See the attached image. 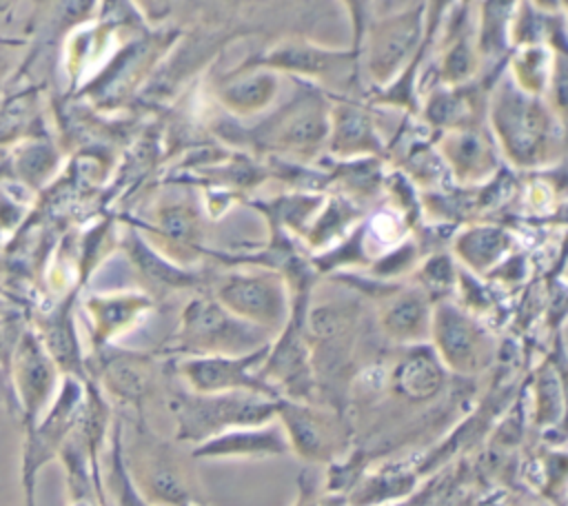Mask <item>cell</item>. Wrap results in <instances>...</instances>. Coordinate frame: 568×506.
<instances>
[{
  "mask_svg": "<svg viewBox=\"0 0 568 506\" xmlns=\"http://www.w3.org/2000/svg\"><path fill=\"white\" fill-rule=\"evenodd\" d=\"M557 459H559V455H550V459H546V468L550 466V470H552V464H555ZM544 477H546V479H550V486L555 484V479H552V475H550L548 470H544ZM557 486H561V484H557Z\"/></svg>",
  "mask_w": 568,
  "mask_h": 506,
  "instance_id": "7bdbcfd3",
  "label": "cell"
},
{
  "mask_svg": "<svg viewBox=\"0 0 568 506\" xmlns=\"http://www.w3.org/2000/svg\"><path fill=\"white\" fill-rule=\"evenodd\" d=\"M291 506H351L344 493L328 490L324 482H320L313 468H306L297 477V495Z\"/></svg>",
  "mask_w": 568,
  "mask_h": 506,
  "instance_id": "8d00e7d4",
  "label": "cell"
},
{
  "mask_svg": "<svg viewBox=\"0 0 568 506\" xmlns=\"http://www.w3.org/2000/svg\"><path fill=\"white\" fill-rule=\"evenodd\" d=\"M155 302L142 291L91 295L87 300V313L91 317V351L111 344L122 333L131 331Z\"/></svg>",
  "mask_w": 568,
  "mask_h": 506,
  "instance_id": "484cf974",
  "label": "cell"
},
{
  "mask_svg": "<svg viewBox=\"0 0 568 506\" xmlns=\"http://www.w3.org/2000/svg\"><path fill=\"white\" fill-rule=\"evenodd\" d=\"M488 129L499 155L517 169L550 166L564 155V120L537 95L499 78L486 104Z\"/></svg>",
  "mask_w": 568,
  "mask_h": 506,
  "instance_id": "7a4b0ae2",
  "label": "cell"
},
{
  "mask_svg": "<svg viewBox=\"0 0 568 506\" xmlns=\"http://www.w3.org/2000/svg\"><path fill=\"white\" fill-rule=\"evenodd\" d=\"M519 0H481L475 22V47L481 69H504L510 55V22Z\"/></svg>",
  "mask_w": 568,
  "mask_h": 506,
  "instance_id": "f1b7e54d",
  "label": "cell"
},
{
  "mask_svg": "<svg viewBox=\"0 0 568 506\" xmlns=\"http://www.w3.org/2000/svg\"><path fill=\"white\" fill-rule=\"evenodd\" d=\"M428 344L444 368L459 377H477L486 373L499 355L497 335L455 300L433 304Z\"/></svg>",
  "mask_w": 568,
  "mask_h": 506,
  "instance_id": "30bf717a",
  "label": "cell"
},
{
  "mask_svg": "<svg viewBox=\"0 0 568 506\" xmlns=\"http://www.w3.org/2000/svg\"><path fill=\"white\" fill-rule=\"evenodd\" d=\"M422 475L415 462H386L371 470H362L348 488L346 497L351 506H384L408 497Z\"/></svg>",
  "mask_w": 568,
  "mask_h": 506,
  "instance_id": "83f0119b",
  "label": "cell"
},
{
  "mask_svg": "<svg viewBox=\"0 0 568 506\" xmlns=\"http://www.w3.org/2000/svg\"><path fill=\"white\" fill-rule=\"evenodd\" d=\"M209 293L235 317L275 335L291 315V291L282 273L264 266L226 271Z\"/></svg>",
  "mask_w": 568,
  "mask_h": 506,
  "instance_id": "7c38bea8",
  "label": "cell"
},
{
  "mask_svg": "<svg viewBox=\"0 0 568 506\" xmlns=\"http://www.w3.org/2000/svg\"><path fill=\"white\" fill-rule=\"evenodd\" d=\"M448 371L428 342L397 346V355L386 373L393 397L408 406H426L439 399L448 386Z\"/></svg>",
  "mask_w": 568,
  "mask_h": 506,
  "instance_id": "ffe728a7",
  "label": "cell"
},
{
  "mask_svg": "<svg viewBox=\"0 0 568 506\" xmlns=\"http://www.w3.org/2000/svg\"><path fill=\"white\" fill-rule=\"evenodd\" d=\"M324 195L320 193H286L280 198H273L268 202H255L253 206L264 213V217L271 224L273 235H304L306 226L311 224L313 215L317 213Z\"/></svg>",
  "mask_w": 568,
  "mask_h": 506,
  "instance_id": "d6a6232c",
  "label": "cell"
},
{
  "mask_svg": "<svg viewBox=\"0 0 568 506\" xmlns=\"http://www.w3.org/2000/svg\"><path fill=\"white\" fill-rule=\"evenodd\" d=\"M552 62H555V53L544 44L513 49L506 60V67L510 71L508 80L519 91L544 98L550 73H552Z\"/></svg>",
  "mask_w": 568,
  "mask_h": 506,
  "instance_id": "836d02e7",
  "label": "cell"
},
{
  "mask_svg": "<svg viewBox=\"0 0 568 506\" xmlns=\"http://www.w3.org/2000/svg\"><path fill=\"white\" fill-rule=\"evenodd\" d=\"M120 419L122 459L138 490L158 506H189L204 502L191 446L160 435L144 415Z\"/></svg>",
  "mask_w": 568,
  "mask_h": 506,
  "instance_id": "6da1fadb",
  "label": "cell"
},
{
  "mask_svg": "<svg viewBox=\"0 0 568 506\" xmlns=\"http://www.w3.org/2000/svg\"><path fill=\"white\" fill-rule=\"evenodd\" d=\"M544 13H561L564 0H530Z\"/></svg>",
  "mask_w": 568,
  "mask_h": 506,
  "instance_id": "b9f144b4",
  "label": "cell"
},
{
  "mask_svg": "<svg viewBox=\"0 0 568 506\" xmlns=\"http://www.w3.org/2000/svg\"><path fill=\"white\" fill-rule=\"evenodd\" d=\"M38 337L62 375L87 380V364H84L87 357L82 355L80 340L73 326L71 302H64L53 315H49L42 322Z\"/></svg>",
  "mask_w": 568,
  "mask_h": 506,
  "instance_id": "f546056e",
  "label": "cell"
},
{
  "mask_svg": "<svg viewBox=\"0 0 568 506\" xmlns=\"http://www.w3.org/2000/svg\"><path fill=\"white\" fill-rule=\"evenodd\" d=\"M280 73L262 67L237 64L215 84L217 102L237 118H253L273 107L280 95Z\"/></svg>",
  "mask_w": 568,
  "mask_h": 506,
  "instance_id": "d4e9b609",
  "label": "cell"
},
{
  "mask_svg": "<svg viewBox=\"0 0 568 506\" xmlns=\"http://www.w3.org/2000/svg\"><path fill=\"white\" fill-rule=\"evenodd\" d=\"M84 397V380L62 375L60 386L40 415V419L24 431L20 484L24 495V506H36V479L44 464L58 459L62 446L73 433L80 406Z\"/></svg>",
  "mask_w": 568,
  "mask_h": 506,
  "instance_id": "4fadbf2b",
  "label": "cell"
},
{
  "mask_svg": "<svg viewBox=\"0 0 568 506\" xmlns=\"http://www.w3.org/2000/svg\"><path fill=\"white\" fill-rule=\"evenodd\" d=\"M142 237L180 266H193L206 253L204 222L191 200H169L151 211L138 229Z\"/></svg>",
  "mask_w": 568,
  "mask_h": 506,
  "instance_id": "e0dca14e",
  "label": "cell"
},
{
  "mask_svg": "<svg viewBox=\"0 0 568 506\" xmlns=\"http://www.w3.org/2000/svg\"><path fill=\"white\" fill-rule=\"evenodd\" d=\"M342 4L346 9V18H348V27H351L348 49H353L359 55V44H362L364 31H366L368 22L373 20L375 0H342Z\"/></svg>",
  "mask_w": 568,
  "mask_h": 506,
  "instance_id": "74e56055",
  "label": "cell"
},
{
  "mask_svg": "<svg viewBox=\"0 0 568 506\" xmlns=\"http://www.w3.org/2000/svg\"><path fill=\"white\" fill-rule=\"evenodd\" d=\"M535 424L539 428L544 426H555L561 419V411H564V395H561V380L555 373L552 362L541 366L535 375Z\"/></svg>",
  "mask_w": 568,
  "mask_h": 506,
  "instance_id": "d590c367",
  "label": "cell"
},
{
  "mask_svg": "<svg viewBox=\"0 0 568 506\" xmlns=\"http://www.w3.org/2000/svg\"><path fill=\"white\" fill-rule=\"evenodd\" d=\"M242 64L293 75L320 87L328 95H355L362 82L359 55L353 49H328L302 38L277 40L260 55L246 58Z\"/></svg>",
  "mask_w": 568,
  "mask_h": 506,
  "instance_id": "8992f818",
  "label": "cell"
},
{
  "mask_svg": "<svg viewBox=\"0 0 568 506\" xmlns=\"http://www.w3.org/2000/svg\"><path fill=\"white\" fill-rule=\"evenodd\" d=\"M133 2L138 4L140 13L151 24H162L169 18V13H171V9L175 4V0H133Z\"/></svg>",
  "mask_w": 568,
  "mask_h": 506,
  "instance_id": "ab89813d",
  "label": "cell"
},
{
  "mask_svg": "<svg viewBox=\"0 0 568 506\" xmlns=\"http://www.w3.org/2000/svg\"><path fill=\"white\" fill-rule=\"evenodd\" d=\"M102 506H106V499H104V493H102Z\"/></svg>",
  "mask_w": 568,
  "mask_h": 506,
  "instance_id": "f6af8a7d",
  "label": "cell"
},
{
  "mask_svg": "<svg viewBox=\"0 0 568 506\" xmlns=\"http://www.w3.org/2000/svg\"><path fill=\"white\" fill-rule=\"evenodd\" d=\"M87 380H91L102 395L135 415H144L146 406L164 391L166 366L158 353L133 351L106 344L84 360Z\"/></svg>",
  "mask_w": 568,
  "mask_h": 506,
  "instance_id": "9c48e42d",
  "label": "cell"
},
{
  "mask_svg": "<svg viewBox=\"0 0 568 506\" xmlns=\"http://www.w3.org/2000/svg\"><path fill=\"white\" fill-rule=\"evenodd\" d=\"M0 404H7V406L18 415V408H16V399H13V391H11V384H9L7 368H0Z\"/></svg>",
  "mask_w": 568,
  "mask_h": 506,
  "instance_id": "60d3db41",
  "label": "cell"
},
{
  "mask_svg": "<svg viewBox=\"0 0 568 506\" xmlns=\"http://www.w3.org/2000/svg\"><path fill=\"white\" fill-rule=\"evenodd\" d=\"M328 100L326 151L337 160L382 158L386 146L368 104L355 95H328Z\"/></svg>",
  "mask_w": 568,
  "mask_h": 506,
  "instance_id": "44dd1931",
  "label": "cell"
},
{
  "mask_svg": "<svg viewBox=\"0 0 568 506\" xmlns=\"http://www.w3.org/2000/svg\"><path fill=\"white\" fill-rule=\"evenodd\" d=\"M100 482L102 493L106 499V506H158L149 502L133 479L129 477V470L122 459V444H120V419H113L111 433H109V448H106V466L102 470L100 464Z\"/></svg>",
  "mask_w": 568,
  "mask_h": 506,
  "instance_id": "1f68e13d",
  "label": "cell"
},
{
  "mask_svg": "<svg viewBox=\"0 0 568 506\" xmlns=\"http://www.w3.org/2000/svg\"><path fill=\"white\" fill-rule=\"evenodd\" d=\"M437 153L453 180L462 186L490 182L499 171V149L490 129L481 124L444 131L437 135Z\"/></svg>",
  "mask_w": 568,
  "mask_h": 506,
  "instance_id": "d6986e66",
  "label": "cell"
},
{
  "mask_svg": "<svg viewBox=\"0 0 568 506\" xmlns=\"http://www.w3.org/2000/svg\"><path fill=\"white\" fill-rule=\"evenodd\" d=\"M379 2H384V0H379Z\"/></svg>",
  "mask_w": 568,
  "mask_h": 506,
  "instance_id": "bcb514c9",
  "label": "cell"
},
{
  "mask_svg": "<svg viewBox=\"0 0 568 506\" xmlns=\"http://www.w3.org/2000/svg\"><path fill=\"white\" fill-rule=\"evenodd\" d=\"M328 93L315 84H302L293 98L280 109L271 111L248 135L251 140L273 153L311 160L326 149L328 135Z\"/></svg>",
  "mask_w": 568,
  "mask_h": 506,
  "instance_id": "ba28073f",
  "label": "cell"
},
{
  "mask_svg": "<svg viewBox=\"0 0 568 506\" xmlns=\"http://www.w3.org/2000/svg\"><path fill=\"white\" fill-rule=\"evenodd\" d=\"M515 246L513 233L501 224H473L462 229L453 240V257L470 275H488L510 257Z\"/></svg>",
  "mask_w": 568,
  "mask_h": 506,
  "instance_id": "4316f807",
  "label": "cell"
},
{
  "mask_svg": "<svg viewBox=\"0 0 568 506\" xmlns=\"http://www.w3.org/2000/svg\"><path fill=\"white\" fill-rule=\"evenodd\" d=\"M291 455L317 466L333 464L353 451L355 426L344 408L320 399H277V415Z\"/></svg>",
  "mask_w": 568,
  "mask_h": 506,
  "instance_id": "52a82bcc",
  "label": "cell"
},
{
  "mask_svg": "<svg viewBox=\"0 0 568 506\" xmlns=\"http://www.w3.org/2000/svg\"><path fill=\"white\" fill-rule=\"evenodd\" d=\"M271 337L268 331L235 317L209 291H202L182 306L178 326L158 355L171 360L242 355L268 344Z\"/></svg>",
  "mask_w": 568,
  "mask_h": 506,
  "instance_id": "277c9868",
  "label": "cell"
},
{
  "mask_svg": "<svg viewBox=\"0 0 568 506\" xmlns=\"http://www.w3.org/2000/svg\"><path fill=\"white\" fill-rule=\"evenodd\" d=\"M268 344L242 355H206L171 360L173 377L193 393H253L268 399L280 395L257 375Z\"/></svg>",
  "mask_w": 568,
  "mask_h": 506,
  "instance_id": "5bb4252c",
  "label": "cell"
},
{
  "mask_svg": "<svg viewBox=\"0 0 568 506\" xmlns=\"http://www.w3.org/2000/svg\"><path fill=\"white\" fill-rule=\"evenodd\" d=\"M189 506H206V502H197V504H189Z\"/></svg>",
  "mask_w": 568,
  "mask_h": 506,
  "instance_id": "ee69618b",
  "label": "cell"
},
{
  "mask_svg": "<svg viewBox=\"0 0 568 506\" xmlns=\"http://www.w3.org/2000/svg\"><path fill=\"white\" fill-rule=\"evenodd\" d=\"M9 384L13 391L18 417L22 428L29 431L51 404L62 373L47 353L38 333L22 331L7 366Z\"/></svg>",
  "mask_w": 568,
  "mask_h": 506,
  "instance_id": "2e32d148",
  "label": "cell"
},
{
  "mask_svg": "<svg viewBox=\"0 0 568 506\" xmlns=\"http://www.w3.org/2000/svg\"><path fill=\"white\" fill-rule=\"evenodd\" d=\"M362 215V204L342 193L324 198L311 224L306 226L302 240L306 242L308 249L324 251L339 242L344 235H348L359 224Z\"/></svg>",
  "mask_w": 568,
  "mask_h": 506,
  "instance_id": "4dcf8cb0",
  "label": "cell"
},
{
  "mask_svg": "<svg viewBox=\"0 0 568 506\" xmlns=\"http://www.w3.org/2000/svg\"><path fill=\"white\" fill-rule=\"evenodd\" d=\"M164 408L173 422V439L195 446L237 426L273 422L277 399L253 393H193L175 377H166Z\"/></svg>",
  "mask_w": 568,
  "mask_h": 506,
  "instance_id": "3957f363",
  "label": "cell"
},
{
  "mask_svg": "<svg viewBox=\"0 0 568 506\" xmlns=\"http://www.w3.org/2000/svg\"><path fill=\"white\" fill-rule=\"evenodd\" d=\"M470 9L473 7L457 2L437 31V36L442 33L437 42V64H435L437 84H464L475 80L477 73H481V62L475 47V22H473Z\"/></svg>",
  "mask_w": 568,
  "mask_h": 506,
  "instance_id": "603a6c76",
  "label": "cell"
},
{
  "mask_svg": "<svg viewBox=\"0 0 568 506\" xmlns=\"http://www.w3.org/2000/svg\"><path fill=\"white\" fill-rule=\"evenodd\" d=\"M410 277L413 284L435 304L442 300H453V293L457 291L459 266L450 253L435 251L424 262H417V266L410 271Z\"/></svg>",
  "mask_w": 568,
  "mask_h": 506,
  "instance_id": "e575fe53",
  "label": "cell"
},
{
  "mask_svg": "<svg viewBox=\"0 0 568 506\" xmlns=\"http://www.w3.org/2000/svg\"><path fill=\"white\" fill-rule=\"evenodd\" d=\"M422 2H424V44H422V53L426 58L430 53L433 40L437 38V31H439L442 22L450 13V9L457 4V0H422Z\"/></svg>",
  "mask_w": 568,
  "mask_h": 506,
  "instance_id": "f35d334b",
  "label": "cell"
},
{
  "mask_svg": "<svg viewBox=\"0 0 568 506\" xmlns=\"http://www.w3.org/2000/svg\"><path fill=\"white\" fill-rule=\"evenodd\" d=\"M126 257L142 284V293H146L153 302L169 297L178 291L202 289L204 277L195 269L180 266L153 249L138 229H129L122 242Z\"/></svg>",
  "mask_w": 568,
  "mask_h": 506,
  "instance_id": "7402d4cb",
  "label": "cell"
},
{
  "mask_svg": "<svg viewBox=\"0 0 568 506\" xmlns=\"http://www.w3.org/2000/svg\"><path fill=\"white\" fill-rule=\"evenodd\" d=\"M377 304L375 322L382 337L393 346H410L428 342L433 302L413 282L366 280L353 284Z\"/></svg>",
  "mask_w": 568,
  "mask_h": 506,
  "instance_id": "9a60e30c",
  "label": "cell"
},
{
  "mask_svg": "<svg viewBox=\"0 0 568 506\" xmlns=\"http://www.w3.org/2000/svg\"><path fill=\"white\" fill-rule=\"evenodd\" d=\"M195 462L215 459H268L291 455L286 435L277 419L255 426H237L189 448Z\"/></svg>",
  "mask_w": 568,
  "mask_h": 506,
  "instance_id": "cb8c5ba5",
  "label": "cell"
},
{
  "mask_svg": "<svg viewBox=\"0 0 568 506\" xmlns=\"http://www.w3.org/2000/svg\"><path fill=\"white\" fill-rule=\"evenodd\" d=\"M424 44V2L395 13L373 16L359 44V71L373 89L388 84Z\"/></svg>",
  "mask_w": 568,
  "mask_h": 506,
  "instance_id": "8fae6325",
  "label": "cell"
},
{
  "mask_svg": "<svg viewBox=\"0 0 568 506\" xmlns=\"http://www.w3.org/2000/svg\"><path fill=\"white\" fill-rule=\"evenodd\" d=\"M315 280L288 286L291 315L271 337L257 375L286 399H317L315 368L306 335V308L313 300Z\"/></svg>",
  "mask_w": 568,
  "mask_h": 506,
  "instance_id": "5b68a950",
  "label": "cell"
},
{
  "mask_svg": "<svg viewBox=\"0 0 568 506\" xmlns=\"http://www.w3.org/2000/svg\"><path fill=\"white\" fill-rule=\"evenodd\" d=\"M501 71L504 69H488L479 75V80L475 78L464 84H435L422 104V118L430 129L437 131V135L444 131L481 124L486 118L488 93L501 78Z\"/></svg>",
  "mask_w": 568,
  "mask_h": 506,
  "instance_id": "ac0fdd59",
  "label": "cell"
}]
</instances>
